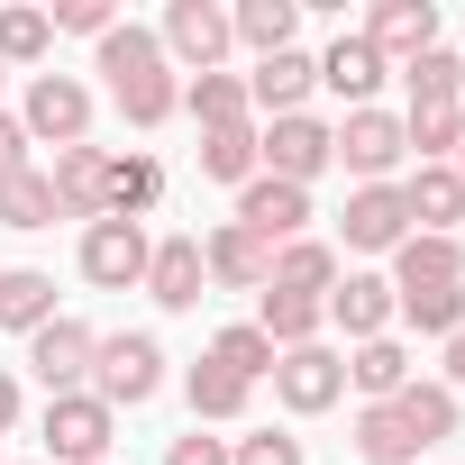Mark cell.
Instances as JSON below:
<instances>
[{"mask_svg": "<svg viewBox=\"0 0 465 465\" xmlns=\"http://www.w3.org/2000/svg\"><path fill=\"white\" fill-rule=\"evenodd\" d=\"M101 74H110V101H119L128 128H164V119L183 110V74L164 64L155 28H137V19L101 37Z\"/></svg>", "mask_w": 465, "mask_h": 465, "instance_id": "obj_1", "label": "cell"}, {"mask_svg": "<svg viewBox=\"0 0 465 465\" xmlns=\"http://www.w3.org/2000/svg\"><path fill=\"white\" fill-rule=\"evenodd\" d=\"M92 401H110V411H137V401H155L164 392V347L146 338V329H119V338H101L92 347V383H83Z\"/></svg>", "mask_w": 465, "mask_h": 465, "instance_id": "obj_2", "label": "cell"}, {"mask_svg": "<svg viewBox=\"0 0 465 465\" xmlns=\"http://www.w3.org/2000/svg\"><path fill=\"white\" fill-rule=\"evenodd\" d=\"M274 401H283L292 420L338 411V401H347V356L320 347V338H311V347H283V356H274Z\"/></svg>", "mask_w": 465, "mask_h": 465, "instance_id": "obj_3", "label": "cell"}, {"mask_svg": "<svg viewBox=\"0 0 465 465\" xmlns=\"http://www.w3.org/2000/svg\"><path fill=\"white\" fill-rule=\"evenodd\" d=\"M329 155H338L356 183H392V173L411 164V146H401V119H392V110H347V119L329 128Z\"/></svg>", "mask_w": 465, "mask_h": 465, "instance_id": "obj_4", "label": "cell"}, {"mask_svg": "<svg viewBox=\"0 0 465 465\" xmlns=\"http://www.w3.org/2000/svg\"><path fill=\"white\" fill-rule=\"evenodd\" d=\"M256 164H265L274 183H302V192H311V183L338 164V155H329V119H311V110L265 119V128H256Z\"/></svg>", "mask_w": 465, "mask_h": 465, "instance_id": "obj_5", "label": "cell"}, {"mask_svg": "<svg viewBox=\"0 0 465 465\" xmlns=\"http://www.w3.org/2000/svg\"><path fill=\"white\" fill-rule=\"evenodd\" d=\"M155 46H164V64H183V74H219V55L238 46V28H228L219 0H173L164 28H155Z\"/></svg>", "mask_w": 465, "mask_h": 465, "instance_id": "obj_6", "label": "cell"}, {"mask_svg": "<svg viewBox=\"0 0 465 465\" xmlns=\"http://www.w3.org/2000/svg\"><path fill=\"white\" fill-rule=\"evenodd\" d=\"M146 256H155L146 219H92L83 228V283H101V292H137L146 283Z\"/></svg>", "mask_w": 465, "mask_h": 465, "instance_id": "obj_7", "label": "cell"}, {"mask_svg": "<svg viewBox=\"0 0 465 465\" xmlns=\"http://www.w3.org/2000/svg\"><path fill=\"white\" fill-rule=\"evenodd\" d=\"M19 128H28V146H37V137H46V146H92V92H83L74 74H28Z\"/></svg>", "mask_w": 465, "mask_h": 465, "instance_id": "obj_8", "label": "cell"}, {"mask_svg": "<svg viewBox=\"0 0 465 465\" xmlns=\"http://www.w3.org/2000/svg\"><path fill=\"white\" fill-rule=\"evenodd\" d=\"M110 401H92V392H55L46 401V420H37V438H46V456H64V465H110Z\"/></svg>", "mask_w": 465, "mask_h": 465, "instance_id": "obj_9", "label": "cell"}, {"mask_svg": "<svg viewBox=\"0 0 465 465\" xmlns=\"http://www.w3.org/2000/svg\"><path fill=\"white\" fill-rule=\"evenodd\" d=\"M92 347H101V338H92L83 320H64V311H55V320H46L37 338H28V374L46 383V401H55V392H83V383H92Z\"/></svg>", "mask_w": 465, "mask_h": 465, "instance_id": "obj_10", "label": "cell"}, {"mask_svg": "<svg viewBox=\"0 0 465 465\" xmlns=\"http://www.w3.org/2000/svg\"><path fill=\"white\" fill-rule=\"evenodd\" d=\"M338 238L356 256H392L411 238V210H401V183H356L347 192V219H338Z\"/></svg>", "mask_w": 465, "mask_h": 465, "instance_id": "obj_11", "label": "cell"}, {"mask_svg": "<svg viewBox=\"0 0 465 465\" xmlns=\"http://www.w3.org/2000/svg\"><path fill=\"white\" fill-rule=\"evenodd\" d=\"M238 228H247V238H265V247H292V238H311V192L256 173V183L238 192Z\"/></svg>", "mask_w": 465, "mask_h": 465, "instance_id": "obj_12", "label": "cell"}, {"mask_svg": "<svg viewBox=\"0 0 465 465\" xmlns=\"http://www.w3.org/2000/svg\"><path fill=\"white\" fill-rule=\"evenodd\" d=\"M155 311H201V292H210V265H201V238L183 228V238H155V256H146V283H137Z\"/></svg>", "mask_w": 465, "mask_h": 465, "instance_id": "obj_13", "label": "cell"}, {"mask_svg": "<svg viewBox=\"0 0 465 465\" xmlns=\"http://www.w3.org/2000/svg\"><path fill=\"white\" fill-rule=\"evenodd\" d=\"M201 265H210V283H219V292H265V283H274V247H265V238H247L238 219H219L210 238H201Z\"/></svg>", "mask_w": 465, "mask_h": 465, "instance_id": "obj_14", "label": "cell"}, {"mask_svg": "<svg viewBox=\"0 0 465 465\" xmlns=\"http://www.w3.org/2000/svg\"><path fill=\"white\" fill-rule=\"evenodd\" d=\"M383 64H411V55H429L438 46V0H383V10L356 28Z\"/></svg>", "mask_w": 465, "mask_h": 465, "instance_id": "obj_15", "label": "cell"}, {"mask_svg": "<svg viewBox=\"0 0 465 465\" xmlns=\"http://www.w3.org/2000/svg\"><path fill=\"white\" fill-rule=\"evenodd\" d=\"M401 210H411V228H429V238H456L465 228V173L456 164H411Z\"/></svg>", "mask_w": 465, "mask_h": 465, "instance_id": "obj_16", "label": "cell"}, {"mask_svg": "<svg viewBox=\"0 0 465 465\" xmlns=\"http://www.w3.org/2000/svg\"><path fill=\"white\" fill-rule=\"evenodd\" d=\"M311 92H320V55H302V46H283V55H256V74H247V101H256L265 119H292Z\"/></svg>", "mask_w": 465, "mask_h": 465, "instance_id": "obj_17", "label": "cell"}, {"mask_svg": "<svg viewBox=\"0 0 465 465\" xmlns=\"http://www.w3.org/2000/svg\"><path fill=\"white\" fill-rule=\"evenodd\" d=\"M429 283H465V238L411 228V238L392 247V292H429Z\"/></svg>", "mask_w": 465, "mask_h": 465, "instance_id": "obj_18", "label": "cell"}, {"mask_svg": "<svg viewBox=\"0 0 465 465\" xmlns=\"http://www.w3.org/2000/svg\"><path fill=\"white\" fill-rule=\"evenodd\" d=\"M101 173H110V146H55V164H46L55 210L92 228V219H101Z\"/></svg>", "mask_w": 465, "mask_h": 465, "instance_id": "obj_19", "label": "cell"}, {"mask_svg": "<svg viewBox=\"0 0 465 465\" xmlns=\"http://www.w3.org/2000/svg\"><path fill=\"white\" fill-rule=\"evenodd\" d=\"M329 320H338L356 347H365V338H392V283H383V274H338Z\"/></svg>", "mask_w": 465, "mask_h": 465, "instance_id": "obj_20", "label": "cell"}, {"mask_svg": "<svg viewBox=\"0 0 465 465\" xmlns=\"http://www.w3.org/2000/svg\"><path fill=\"white\" fill-rule=\"evenodd\" d=\"M383 74H392V64H383V55H374L365 37H338V46L320 55V83H329V92H338L347 110H374V92H383Z\"/></svg>", "mask_w": 465, "mask_h": 465, "instance_id": "obj_21", "label": "cell"}, {"mask_svg": "<svg viewBox=\"0 0 465 465\" xmlns=\"http://www.w3.org/2000/svg\"><path fill=\"white\" fill-rule=\"evenodd\" d=\"M164 201V164L155 155H110V173H101V219H146Z\"/></svg>", "mask_w": 465, "mask_h": 465, "instance_id": "obj_22", "label": "cell"}, {"mask_svg": "<svg viewBox=\"0 0 465 465\" xmlns=\"http://www.w3.org/2000/svg\"><path fill=\"white\" fill-rule=\"evenodd\" d=\"M338 274H347V256H338L329 238H292V247H274V292H311V302H329Z\"/></svg>", "mask_w": 465, "mask_h": 465, "instance_id": "obj_23", "label": "cell"}, {"mask_svg": "<svg viewBox=\"0 0 465 465\" xmlns=\"http://www.w3.org/2000/svg\"><path fill=\"white\" fill-rule=\"evenodd\" d=\"M256 329H265V347L283 356V347H311L320 329H329V302H311V292H256Z\"/></svg>", "mask_w": 465, "mask_h": 465, "instance_id": "obj_24", "label": "cell"}, {"mask_svg": "<svg viewBox=\"0 0 465 465\" xmlns=\"http://www.w3.org/2000/svg\"><path fill=\"white\" fill-rule=\"evenodd\" d=\"M401 146H411L420 164H456V146H465V101H420V110L401 119Z\"/></svg>", "mask_w": 465, "mask_h": 465, "instance_id": "obj_25", "label": "cell"}, {"mask_svg": "<svg viewBox=\"0 0 465 465\" xmlns=\"http://www.w3.org/2000/svg\"><path fill=\"white\" fill-rule=\"evenodd\" d=\"M46 320H55V274H37V265H10V274H0V329L37 338Z\"/></svg>", "mask_w": 465, "mask_h": 465, "instance_id": "obj_26", "label": "cell"}, {"mask_svg": "<svg viewBox=\"0 0 465 465\" xmlns=\"http://www.w3.org/2000/svg\"><path fill=\"white\" fill-rule=\"evenodd\" d=\"M392 411H401V429H411V447H438V438H456V392L447 383H401L392 392Z\"/></svg>", "mask_w": 465, "mask_h": 465, "instance_id": "obj_27", "label": "cell"}, {"mask_svg": "<svg viewBox=\"0 0 465 465\" xmlns=\"http://www.w3.org/2000/svg\"><path fill=\"white\" fill-rule=\"evenodd\" d=\"M183 110H192L201 128H238V119H256L247 74H192V83H183Z\"/></svg>", "mask_w": 465, "mask_h": 465, "instance_id": "obj_28", "label": "cell"}, {"mask_svg": "<svg viewBox=\"0 0 465 465\" xmlns=\"http://www.w3.org/2000/svg\"><path fill=\"white\" fill-rule=\"evenodd\" d=\"M201 173L247 192V183L265 173V164H256V119H238V128H201Z\"/></svg>", "mask_w": 465, "mask_h": 465, "instance_id": "obj_29", "label": "cell"}, {"mask_svg": "<svg viewBox=\"0 0 465 465\" xmlns=\"http://www.w3.org/2000/svg\"><path fill=\"white\" fill-rule=\"evenodd\" d=\"M247 392H256V383H238V374H219L210 356H201V365L183 374V401H192V429H219V420H238V411H247Z\"/></svg>", "mask_w": 465, "mask_h": 465, "instance_id": "obj_30", "label": "cell"}, {"mask_svg": "<svg viewBox=\"0 0 465 465\" xmlns=\"http://www.w3.org/2000/svg\"><path fill=\"white\" fill-rule=\"evenodd\" d=\"M347 383H356L365 401H392V392L411 383V347H401V338H365V347L347 356Z\"/></svg>", "mask_w": 465, "mask_h": 465, "instance_id": "obj_31", "label": "cell"}, {"mask_svg": "<svg viewBox=\"0 0 465 465\" xmlns=\"http://www.w3.org/2000/svg\"><path fill=\"white\" fill-rule=\"evenodd\" d=\"M347 438H356V456H365V465H420V447H411V429H401V411H392V401H365Z\"/></svg>", "mask_w": 465, "mask_h": 465, "instance_id": "obj_32", "label": "cell"}, {"mask_svg": "<svg viewBox=\"0 0 465 465\" xmlns=\"http://www.w3.org/2000/svg\"><path fill=\"white\" fill-rule=\"evenodd\" d=\"M228 28H238V46H256V55H283L292 28H302V0H238Z\"/></svg>", "mask_w": 465, "mask_h": 465, "instance_id": "obj_33", "label": "cell"}, {"mask_svg": "<svg viewBox=\"0 0 465 465\" xmlns=\"http://www.w3.org/2000/svg\"><path fill=\"white\" fill-rule=\"evenodd\" d=\"M392 320H411L420 338H456V329H465V283H429V292H392Z\"/></svg>", "mask_w": 465, "mask_h": 465, "instance_id": "obj_34", "label": "cell"}, {"mask_svg": "<svg viewBox=\"0 0 465 465\" xmlns=\"http://www.w3.org/2000/svg\"><path fill=\"white\" fill-rule=\"evenodd\" d=\"M210 365H219V374H238V383H265V374H274V347H265L256 320H238V329H219V338H210Z\"/></svg>", "mask_w": 465, "mask_h": 465, "instance_id": "obj_35", "label": "cell"}, {"mask_svg": "<svg viewBox=\"0 0 465 465\" xmlns=\"http://www.w3.org/2000/svg\"><path fill=\"white\" fill-rule=\"evenodd\" d=\"M64 210H55V183L28 164V173H10L0 183V228H55Z\"/></svg>", "mask_w": 465, "mask_h": 465, "instance_id": "obj_36", "label": "cell"}, {"mask_svg": "<svg viewBox=\"0 0 465 465\" xmlns=\"http://www.w3.org/2000/svg\"><path fill=\"white\" fill-rule=\"evenodd\" d=\"M401 83H411V110H420V101H456V92H465V55H456V46H429V55L401 64Z\"/></svg>", "mask_w": 465, "mask_h": 465, "instance_id": "obj_37", "label": "cell"}, {"mask_svg": "<svg viewBox=\"0 0 465 465\" xmlns=\"http://www.w3.org/2000/svg\"><path fill=\"white\" fill-rule=\"evenodd\" d=\"M46 46H55L46 10H0V64H46Z\"/></svg>", "mask_w": 465, "mask_h": 465, "instance_id": "obj_38", "label": "cell"}, {"mask_svg": "<svg viewBox=\"0 0 465 465\" xmlns=\"http://www.w3.org/2000/svg\"><path fill=\"white\" fill-rule=\"evenodd\" d=\"M228 465H311V456H302V438L256 429V438H238V447H228Z\"/></svg>", "mask_w": 465, "mask_h": 465, "instance_id": "obj_39", "label": "cell"}, {"mask_svg": "<svg viewBox=\"0 0 465 465\" xmlns=\"http://www.w3.org/2000/svg\"><path fill=\"white\" fill-rule=\"evenodd\" d=\"M46 28H74V37H110L119 19H110V0H55V10H46Z\"/></svg>", "mask_w": 465, "mask_h": 465, "instance_id": "obj_40", "label": "cell"}, {"mask_svg": "<svg viewBox=\"0 0 465 465\" xmlns=\"http://www.w3.org/2000/svg\"><path fill=\"white\" fill-rule=\"evenodd\" d=\"M164 465H228V438H201V429H192V438L164 447Z\"/></svg>", "mask_w": 465, "mask_h": 465, "instance_id": "obj_41", "label": "cell"}, {"mask_svg": "<svg viewBox=\"0 0 465 465\" xmlns=\"http://www.w3.org/2000/svg\"><path fill=\"white\" fill-rule=\"evenodd\" d=\"M10 173H28V128L0 110V183H10Z\"/></svg>", "mask_w": 465, "mask_h": 465, "instance_id": "obj_42", "label": "cell"}, {"mask_svg": "<svg viewBox=\"0 0 465 465\" xmlns=\"http://www.w3.org/2000/svg\"><path fill=\"white\" fill-rule=\"evenodd\" d=\"M10 429H19V374L0 365V438H10Z\"/></svg>", "mask_w": 465, "mask_h": 465, "instance_id": "obj_43", "label": "cell"}, {"mask_svg": "<svg viewBox=\"0 0 465 465\" xmlns=\"http://www.w3.org/2000/svg\"><path fill=\"white\" fill-rule=\"evenodd\" d=\"M438 383H447V392H465V329L447 338V374H438Z\"/></svg>", "mask_w": 465, "mask_h": 465, "instance_id": "obj_44", "label": "cell"}, {"mask_svg": "<svg viewBox=\"0 0 465 465\" xmlns=\"http://www.w3.org/2000/svg\"><path fill=\"white\" fill-rule=\"evenodd\" d=\"M456 173H465V146H456Z\"/></svg>", "mask_w": 465, "mask_h": 465, "instance_id": "obj_45", "label": "cell"}, {"mask_svg": "<svg viewBox=\"0 0 465 465\" xmlns=\"http://www.w3.org/2000/svg\"><path fill=\"white\" fill-rule=\"evenodd\" d=\"M0 83H10V64H0Z\"/></svg>", "mask_w": 465, "mask_h": 465, "instance_id": "obj_46", "label": "cell"}]
</instances>
